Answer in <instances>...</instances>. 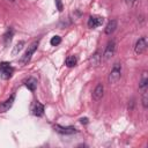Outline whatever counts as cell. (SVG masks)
<instances>
[{"instance_id":"4fadbf2b","label":"cell","mask_w":148,"mask_h":148,"mask_svg":"<svg viewBox=\"0 0 148 148\" xmlns=\"http://www.w3.org/2000/svg\"><path fill=\"white\" fill-rule=\"evenodd\" d=\"M147 87H148V77H147V72L145 71L142 73V76H141L139 88H140L141 91H143V90H147Z\"/></svg>"},{"instance_id":"5b68a950","label":"cell","mask_w":148,"mask_h":148,"mask_svg":"<svg viewBox=\"0 0 148 148\" xmlns=\"http://www.w3.org/2000/svg\"><path fill=\"white\" fill-rule=\"evenodd\" d=\"M103 22H104V18L102 17V16H97V15H92V16H90L89 18H88V27L89 28H91V29H95V28H97V27H99V25H102L103 24Z\"/></svg>"},{"instance_id":"ac0fdd59","label":"cell","mask_w":148,"mask_h":148,"mask_svg":"<svg viewBox=\"0 0 148 148\" xmlns=\"http://www.w3.org/2000/svg\"><path fill=\"white\" fill-rule=\"evenodd\" d=\"M141 101H142V106L145 109H147L148 108V92H147V90H143L142 91V98H141Z\"/></svg>"},{"instance_id":"e0dca14e","label":"cell","mask_w":148,"mask_h":148,"mask_svg":"<svg viewBox=\"0 0 148 148\" xmlns=\"http://www.w3.org/2000/svg\"><path fill=\"white\" fill-rule=\"evenodd\" d=\"M99 60H101V56L98 52H96L91 58H90V62H91V66H97L99 64Z\"/></svg>"},{"instance_id":"8992f818","label":"cell","mask_w":148,"mask_h":148,"mask_svg":"<svg viewBox=\"0 0 148 148\" xmlns=\"http://www.w3.org/2000/svg\"><path fill=\"white\" fill-rule=\"evenodd\" d=\"M147 49V40H146V37H141L136 40L135 43V46H134V51L136 54H141L146 51Z\"/></svg>"},{"instance_id":"7a4b0ae2","label":"cell","mask_w":148,"mask_h":148,"mask_svg":"<svg viewBox=\"0 0 148 148\" xmlns=\"http://www.w3.org/2000/svg\"><path fill=\"white\" fill-rule=\"evenodd\" d=\"M14 73V68L9 62H1L0 64V79L2 80H8L13 76Z\"/></svg>"},{"instance_id":"6da1fadb","label":"cell","mask_w":148,"mask_h":148,"mask_svg":"<svg viewBox=\"0 0 148 148\" xmlns=\"http://www.w3.org/2000/svg\"><path fill=\"white\" fill-rule=\"evenodd\" d=\"M120 76H121V65L119 62H116L108 76V81H109V83H117L119 81Z\"/></svg>"},{"instance_id":"5bb4252c","label":"cell","mask_w":148,"mask_h":148,"mask_svg":"<svg viewBox=\"0 0 148 148\" xmlns=\"http://www.w3.org/2000/svg\"><path fill=\"white\" fill-rule=\"evenodd\" d=\"M13 36H14V30H13V28H9V29L6 31V34L3 35V42H5V44H6V45L10 43V40H12Z\"/></svg>"},{"instance_id":"2e32d148","label":"cell","mask_w":148,"mask_h":148,"mask_svg":"<svg viewBox=\"0 0 148 148\" xmlns=\"http://www.w3.org/2000/svg\"><path fill=\"white\" fill-rule=\"evenodd\" d=\"M24 40H20L15 46H14V49H13V51H12V54L13 56H17V53L23 49V46H24Z\"/></svg>"},{"instance_id":"7402d4cb","label":"cell","mask_w":148,"mask_h":148,"mask_svg":"<svg viewBox=\"0 0 148 148\" xmlns=\"http://www.w3.org/2000/svg\"><path fill=\"white\" fill-rule=\"evenodd\" d=\"M136 0H125V2L126 3H128V5H132V3H134Z\"/></svg>"},{"instance_id":"44dd1931","label":"cell","mask_w":148,"mask_h":148,"mask_svg":"<svg viewBox=\"0 0 148 148\" xmlns=\"http://www.w3.org/2000/svg\"><path fill=\"white\" fill-rule=\"evenodd\" d=\"M80 121H81V124H88V118H81Z\"/></svg>"},{"instance_id":"30bf717a","label":"cell","mask_w":148,"mask_h":148,"mask_svg":"<svg viewBox=\"0 0 148 148\" xmlns=\"http://www.w3.org/2000/svg\"><path fill=\"white\" fill-rule=\"evenodd\" d=\"M32 113L36 117H42L44 114V105L39 102H36L32 106Z\"/></svg>"},{"instance_id":"ba28073f","label":"cell","mask_w":148,"mask_h":148,"mask_svg":"<svg viewBox=\"0 0 148 148\" xmlns=\"http://www.w3.org/2000/svg\"><path fill=\"white\" fill-rule=\"evenodd\" d=\"M14 101H15V94L10 95L9 98H7L5 102H2V103L0 104V113H3V112H6V111H8V110L12 108Z\"/></svg>"},{"instance_id":"9c48e42d","label":"cell","mask_w":148,"mask_h":148,"mask_svg":"<svg viewBox=\"0 0 148 148\" xmlns=\"http://www.w3.org/2000/svg\"><path fill=\"white\" fill-rule=\"evenodd\" d=\"M103 92H104V87L102 83H98L96 86V88L92 91V99L94 101H99L103 97Z\"/></svg>"},{"instance_id":"603a6c76","label":"cell","mask_w":148,"mask_h":148,"mask_svg":"<svg viewBox=\"0 0 148 148\" xmlns=\"http://www.w3.org/2000/svg\"><path fill=\"white\" fill-rule=\"evenodd\" d=\"M9 1H14V0H9Z\"/></svg>"},{"instance_id":"d6986e66","label":"cell","mask_w":148,"mask_h":148,"mask_svg":"<svg viewBox=\"0 0 148 148\" xmlns=\"http://www.w3.org/2000/svg\"><path fill=\"white\" fill-rule=\"evenodd\" d=\"M61 43V37L60 36H53L52 38H51V40H50V44L52 45V46H57V45H59Z\"/></svg>"},{"instance_id":"8fae6325","label":"cell","mask_w":148,"mask_h":148,"mask_svg":"<svg viewBox=\"0 0 148 148\" xmlns=\"http://www.w3.org/2000/svg\"><path fill=\"white\" fill-rule=\"evenodd\" d=\"M24 84L25 87L30 90V91H35L36 88H37V80L35 77H28L25 81H24Z\"/></svg>"},{"instance_id":"3957f363","label":"cell","mask_w":148,"mask_h":148,"mask_svg":"<svg viewBox=\"0 0 148 148\" xmlns=\"http://www.w3.org/2000/svg\"><path fill=\"white\" fill-rule=\"evenodd\" d=\"M37 47H38V40H37V42H34V43L28 47V50L25 51V53H24V54L22 56V58L20 59V64H21V65H27V64L30 61L32 54L36 52Z\"/></svg>"},{"instance_id":"ffe728a7","label":"cell","mask_w":148,"mask_h":148,"mask_svg":"<svg viewBox=\"0 0 148 148\" xmlns=\"http://www.w3.org/2000/svg\"><path fill=\"white\" fill-rule=\"evenodd\" d=\"M54 2H56V6H57V9H58L59 12H62V9H64V6H62V2H61V0H54Z\"/></svg>"},{"instance_id":"7c38bea8","label":"cell","mask_w":148,"mask_h":148,"mask_svg":"<svg viewBox=\"0 0 148 148\" xmlns=\"http://www.w3.org/2000/svg\"><path fill=\"white\" fill-rule=\"evenodd\" d=\"M117 29V21L116 20H111L108 24H106V27H105V34L106 35H111V34H113L114 32V30Z\"/></svg>"},{"instance_id":"277c9868","label":"cell","mask_w":148,"mask_h":148,"mask_svg":"<svg viewBox=\"0 0 148 148\" xmlns=\"http://www.w3.org/2000/svg\"><path fill=\"white\" fill-rule=\"evenodd\" d=\"M114 52H116V42L113 39H111V40L108 42V44L105 46V50H104V53H103V59L104 60L111 59L113 57Z\"/></svg>"},{"instance_id":"52a82bcc","label":"cell","mask_w":148,"mask_h":148,"mask_svg":"<svg viewBox=\"0 0 148 148\" xmlns=\"http://www.w3.org/2000/svg\"><path fill=\"white\" fill-rule=\"evenodd\" d=\"M54 130L60 134H73L76 133V128L73 126H61V125H54Z\"/></svg>"},{"instance_id":"9a60e30c","label":"cell","mask_w":148,"mask_h":148,"mask_svg":"<svg viewBox=\"0 0 148 148\" xmlns=\"http://www.w3.org/2000/svg\"><path fill=\"white\" fill-rule=\"evenodd\" d=\"M76 62H77V59H76L75 56H69L65 60V64H66L67 67H74L76 65Z\"/></svg>"}]
</instances>
